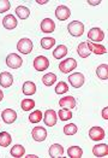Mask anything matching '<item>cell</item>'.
I'll return each instance as SVG.
<instances>
[{"mask_svg":"<svg viewBox=\"0 0 108 158\" xmlns=\"http://www.w3.org/2000/svg\"><path fill=\"white\" fill-rule=\"evenodd\" d=\"M42 111L40 110H35L34 112H31L30 115H29V121L31 122V123H39L41 119H42Z\"/></svg>","mask_w":108,"mask_h":158,"instance_id":"1f68e13d","label":"cell"},{"mask_svg":"<svg viewBox=\"0 0 108 158\" xmlns=\"http://www.w3.org/2000/svg\"><path fill=\"white\" fill-rule=\"evenodd\" d=\"M105 38V33H103V30L102 29H100V28H91L89 31H88V39L90 40V41H93V42H100V41H102Z\"/></svg>","mask_w":108,"mask_h":158,"instance_id":"52a82bcc","label":"cell"},{"mask_svg":"<svg viewBox=\"0 0 108 158\" xmlns=\"http://www.w3.org/2000/svg\"><path fill=\"white\" fill-rule=\"evenodd\" d=\"M88 2L90 4V5H98L100 2H101V0H88Z\"/></svg>","mask_w":108,"mask_h":158,"instance_id":"d590c367","label":"cell"},{"mask_svg":"<svg viewBox=\"0 0 108 158\" xmlns=\"http://www.w3.org/2000/svg\"><path fill=\"white\" fill-rule=\"evenodd\" d=\"M88 46H89L90 51H91L93 53H95V54H97V56L105 54V53L107 52L106 47H105V46H102L101 44H96V42H91V41H88Z\"/></svg>","mask_w":108,"mask_h":158,"instance_id":"ac0fdd59","label":"cell"},{"mask_svg":"<svg viewBox=\"0 0 108 158\" xmlns=\"http://www.w3.org/2000/svg\"><path fill=\"white\" fill-rule=\"evenodd\" d=\"M22 64H23V59L16 53H10L6 57V65L11 69H18L22 66Z\"/></svg>","mask_w":108,"mask_h":158,"instance_id":"277c9868","label":"cell"},{"mask_svg":"<svg viewBox=\"0 0 108 158\" xmlns=\"http://www.w3.org/2000/svg\"><path fill=\"white\" fill-rule=\"evenodd\" d=\"M21 107L23 111H30L31 109L35 107V102L33 99H23L21 103Z\"/></svg>","mask_w":108,"mask_h":158,"instance_id":"4dcf8cb0","label":"cell"},{"mask_svg":"<svg viewBox=\"0 0 108 158\" xmlns=\"http://www.w3.org/2000/svg\"><path fill=\"white\" fill-rule=\"evenodd\" d=\"M55 45V39L54 38H43L41 40V46L43 50H51Z\"/></svg>","mask_w":108,"mask_h":158,"instance_id":"f1b7e54d","label":"cell"},{"mask_svg":"<svg viewBox=\"0 0 108 158\" xmlns=\"http://www.w3.org/2000/svg\"><path fill=\"white\" fill-rule=\"evenodd\" d=\"M96 75L100 80H107L108 77V66L107 64H100L96 69Z\"/></svg>","mask_w":108,"mask_h":158,"instance_id":"603a6c76","label":"cell"},{"mask_svg":"<svg viewBox=\"0 0 108 158\" xmlns=\"http://www.w3.org/2000/svg\"><path fill=\"white\" fill-rule=\"evenodd\" d=\"M70 16H71V11H70V9H68V6H65V5H59L55 9V17L59 21H66Z\"/></svg>","mask_w":108,"mask_h":158,"instance_id":"30bf717a","label":"cell"},{"mask_svg":"<svg viewBox=\"0 0 108 158\" xmlns=\"http://www.w3.org/2000/svg\"><path fill=\"white\" fill-rule=\"evenodd\" d=\"M18 24V22H17V18L14 17V15H6L5 17H4V19H2V26L5 29H7V30H12L14 29L16 27Z\"/></svg>","mask_w":108,"mask_h":158,"instance_id":"5bb4252c","label":"cell"},{"mask_svg":"<svg viewBox=\"0 0 108 158\" xmlns=\"http://www.w3.org/2000/svg\"><path fill=\"white\" fill-rule=\"evenodd\" d=\"M12 143V138L10 135V133L7 132H1L0 133V146L1 147H7L11 145Z\"/></svg>","mask_w":108,"mask_h":158,"instance_id":"d4e9b609","label":"cell"},{"mask_svg":"<svg viewBox=\"0 0 108 158\" xmlns=\"http://www.w3.org/2000/svg\"><path fill=\"white\" fill-rule=\"evenodd\" d=\"M37 156H35V155H29V156H27V158H36Z\"/></svg>","mask_w":108,"mask_h":158,"instance_id":"ab89813d","label":"cell"},{"mask_svg":"<svg viewBox=\"0 0 108 158\" xmlns=\"http://www.w3.org/2000/svg\"><path fill=\"white\" fill-rule=\"evenodd\" d=\"M68 47L65 45H59L53 51V57L55 59H61L63 57H65L68 54Z\"/></svg>","mask_w":108,"mask_h":158,"instance_id":"44dd1931","label":"cell"},{"mask_svg":"<svg viewBox=\"0 0 108 158\" xmlns=\"http://www.w3.org/2000/svg\"><path fill=\"white\" fill-rule=\"evenodd\" d=\"M1 118L6 124H11L17 119V112L12 109H5L1 112Z\"/></svg>","mask_w":108,"mask_h":158,"instance_id":"8fae6325","label":"cell"},{"mask_svg":"<svg viewBox=\"0 0 108 158\" xmlns=\"http://www.w3.org/2000/svg\"><path fill=\"white\" fill-rule=\"evenodd\" d=\"M68 30L72 36L79 38V36L83 35V33H84V24L82 22H79V21H72V22L68 23Z\"/></svg>","mask_w":108,"mask_h":158,"instance_id":"6da1fadb","label":"cell"},{"mask_svg":"<svg viewBox=\"0 0 108 158\" xmlns=\"http://www.w3.org/2000/svg\"><path fill=\"white\" fill-rule=\"evenodd\" d=\"M41 30L43 33H53L54 29H55V23H54L53 19L51 18H44L42 22H41Z\"/></svg>","mask_w":108,"mask_h":158,"instance_id":"2e32d148","label":"cell"},{"mask_svg":"<svg viewBox=\"0 0 108 158\" xmlns=\"http://www.w3.org/2000/svg\"><path fill=\"white\" fill-rule=\"evenodd\" d=\"M36 2H39V4H41V5H43V4H47L48 0H37Z\"/></svg>","mask_w":108,"mask_h":158,"instance_id":"74e56055","label":"cell"},{"mask_svg":"<svg viewBox=\"0 0 108 158\" xmlns=\"http://www.w3.org/2000/svg\"><path fill=\"white\" fill-rule=\"evenodd\" d=\"M77 131H78V128L73 123H68L64 127V134L65 135H75L77 133Z\"/></svg>","mask_w":108,"mask_h":158,"instance_id":"d6a6232c","label":"cell"},{"mask_svg":"<svg viewBox=\"0 0 108 158\" xmlns=\"http://www.w3.org/2000/svg\"><path fill=\"white\" fill-rule=\"evenodd\" d=\"M42 118H43V122H44V124H46L47 127H53V126L56 124L58 115H56V112H55L54 110L48 109V110H46L44 116H43Z\"/></svg>","mask_w":108,"mask_h":158,"instance_id":"8992f818","label":"cell"},{"mask_svg":"<svg viewBox=\"0 0 108 158\" xmlns=\"http://www.w3.org/2000/svg\"><path fill=\"white\" fill-rule=\"evenodd\" d=\"M84 80H85L84 75L81 74V73H73L72 75L68 76V82L75 88H81L82 86L84 85Z\"/></svg>","mask_w":108,"mask_h":158,"instance_id":"ba28073f","label":"cell"},{"mask_svg":"<svg viewBox=\"0 0 108 158\" xmlns=\"http://www.w3.org/2000/svg\"><path fill=\"white\" fill-rule=\"evenodd\" d=\"M77 52L79 54V57L81 58H87V57H89L90 56V48H89V46H88V41H85V42H81L79 45H78V48H77Z\"/></svg>","mask_w":108,"mask_h":158,"instance_id":"ffe728a7","label":"cell"},{"mask_svg":"<svg viewBox=\"0 0 108 158\" xmlns=\"http://www.w3.org/2000/svg\"><path fill=\"white\" fill-rule=\"evenodd\" d=\"M12 83H14V76H12V74H10L7 71H2L0 74V85H1V87L9 88V87L12 86Z\"/></svg>","mask_w":108,"mask_h":158,"instance_id":"4fadbf2b","label":"cell"},{"mask_svg":"<svg viewBox=\"0 0 108 158\" xmlns=\"http://www.w3.org/2000/svg\"><path fill=\"white\" fill-rule=\"evenodd\" d=\"M68 155L71 158H79L83 155V150L79 146H71L68 150Z\"/></svg>","mask_w":108,"mask_h":158,"instance_id":"83f0119b","label":"cell"},{"mask_svg":"<svg viewBox=\"0 0 108 158\" xmlns=\"http://www.w3.org/2000/svg\"><path fill=\"white\" fill-rule=\"evenodd\" d=\"M107 109H108V107H105V109L102 110V117H103L105 119L108 118V117H107Z\"/></svg>","mask_w":108,"mask_h":158,"instance_id":"8d00e7d4","label":"cell"},{"mask_svg":"<svg viewBox=\"0 0 108 158\" xmlns=\"http://www.w3.org/2000/svg\"><path fill=\"white\" fill-rule=\"evenodd\" d=\"M16 15H17L21 19H27L28 17L30 16V10L28 9L27 6L19 5V6L16 7Z\"/></svg>","mask_w":108,"mask_h":158,"instance_id":"cb8c5ba5","label":"cell"},{"mask_svg":"<svg viewBox=\"0 0 108 158\" xmlns=\"http://www.w3.org/2000/svg\"><path fill=\"white\" fill-rule=\"evenodd\" d=\"M42 82H43V85H44V86L51 87V86H53L54 83L56 82V75L53 74V73H48V74L43 75V77H42Z\"/></svg>","mask_w":108,"mask_h":158,"instance_id":"484cf974","label":"cell"},{"mask_svg":"<svg viewBox=\"0 0 108 158\" xmlns=\"http://www.w3.org/2000/svg\"><path fill=\"white\" fill-rule=\"evenodd\" d=\"M93 153L96 157H106L108 155V146L106 144H97L93 147Z\"/></svg>","mask_w":108,"mask_h":158,"instance_id":"e0dca14e","label":"cell"},{"mask_svg":"<svg viewBox=\"0 0 108 158\" xmlns=\"http://www.w3.org/2000/svg\"><path fill=\"white\" fill-rule=\"evenodd\" d=\"M33 48H34V44H33L31 40L28 39V38L21 39L17 44V50L21 53H23V54H29L33 51Z\"/></svg>","mask_w":108,"mask_h":158,"instance_id":"7a4b0ae2","label":"cell"},{"mask_svg":"<svg viewBox=\"0 0 108 158\" xmlns=\"http://www.w3.org/2000/svg\"><path fill=\"white\" fill-rule=\"evenodd\" d=\"M49 156L54 158L61 157L64 155V147L59 144H53V145L49 147Z\"/></svg>","mask_w":108,"mask_h":158,"instance_id":"d6986e66","label":"cell"},{"mask_svg":"<svg viewBox=\"0 0 108 158\" xmlns=\"http://www.w3.org/2000/svg\"><path fill=\"white\" fill-rule=\"evenodd\" d=\"M105 135H106V132L101 127H93L89 131V138L94 141H101L102 139H105Z\"/></svg>","mask_w":108,"mask_h":158,"instance_id":"9c48e42d","label":"cell"},{"mask_svg":"<svg viewBox=\"0 0 108 158\" xmlns=\"http://www.w3.org/2000/svg\"><path fill=\"white\" fill-rule=\"evenodd\" d=\"M11 156L16 158L23 157L24 153H25V148L22 145H14V147H11V151H10Z\"/></svg>","mask_w":108,"mask_h":158,"instance_id":"4316f807","label":"cell"},{"mask_svg":"<svg viewBox=\"0 0 108 158\" xmlns=\"http://www.w3.org/2000/svg\"><path fill=\"white\" fill-rule=\"evenodd\" d=\"M36 92V85L31 81H27L23 85V93L24 95H33Z\"/></svg>","mask_w":108,"mask_h":158,"instance_id":"7402d4cb","label":"cell"},{"mask_svg":"<svg viewBox=\"0 0 108 158\" xmlns=\"http://www.w3.org/2000/svg\"><path fill=\"white\" fill-rule=\"evenodd\" d=\"M76 68H77V60L73 58H68V59L60 62V64H59V70L64 74H68L70 71L75 70Z\"/></svg>","mask_w":108,"mask_h":158,"instance_id":"3957f363","label":"cell"},{"mask_svg":"<svg viewBox=\"0 0 108 158\" xmlns=\"http://www.w3.org/2000/svg\"><path fill=\"white\" fill-rule=\"evenodd\" d=\"M68 91V86L66 82H64V81H60L56 86H55V93L56 94H64V93H66Z\"/></svg>","mask_w":108,"mask_h":158,"instance_id":"836d02e7","label":"cell"},{"mask_svg":"<svg viewBox=\"0 0 108 158\" xmlns=\"http://www.w3.org/2000/svg\"><path fill=\"white\" fill-rule=\"evenodd\" d=\"M59 105L61 106L63 109H68V110L75 109L76 107V99L72 95H68V97L61 98L59 100Z\"/></svg>","mask_w":108,"mask_h":158,"instance_id":"9a60e30c","label":"cell"},{"mask_svg":"<svg viewBox=\"0 0 108 158\" xmlns=\"http://www.w3.org/2000/svg\"><path fill=\"white\" fill-rule=\"evenodd\" d=\"M11 7V4L9 0H0V13L9 11Z\"/></svg>","mask_w":108,"mask_h":158,"instance_id":"e575fe53","label":"cell"},{"mask_svg":"<svg viewBox=\"0 0 108 158\" xmlns=\"http://www.w3.org/2000/svg\"><path fill=\"white\" fill-rule=\"evenodd\" d=\"M31 135H33V139L37 143H41V141H44L46 138H47V131L46 128L43 127H35L31 132Z\"/></svg>","mask_w":108,"mask_h":158,"instance_id":"7c38bea8","label":"cell"},{"mask_svg":"<svg viewBox=\"0 0 108 158\" xmlns=\"http://www.w3.org/2000/svg\"><path fill=\"white\" fill-rule=\"evenodd\" d=\"M2 99H4V92H2L1 89H0V102H1Z\"/></svg>","mask_w":108,"mask_h":158,"instance_id":"f35d334b","label":"cell"},{"mask_svg":"<svg viewBox=\"0 0 108 158\" xmlns=\"http://www.w3.org/2000/svg\"><path fill=\"white\" fill-rule=\"evenodd\" d=\"M56 115L59 116V118L61 121H68L70 118H72V111L68 110V109H60Z\"/></svg>","mask_w":108,"mask_h":158,"instance_id":"f546056e","label":"cell"},{"mask_svg":"<svg viewBox=\"0 0 108 158\" xmlns=\"http://www.w3.org/2000/svg\"><path fill=\"white\" fill-rule=\"evenodd\" d=\"M48 68H49V60L47 57L37 56L34 59V69L36 71H43V70H47Z\"/></svg>","mask_w":108,"mask_h":158,"instance_id":"5b68a950","label":"cell"}]
</instances>
